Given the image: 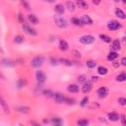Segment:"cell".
Masks as SVG:
<instances>
[{
    "instance_id": "8fae6325",
    "label": "cell",
    "mask_w": 126,
    "mask_h": 126,
    "mask_svg": "<svg viewBox=\"0 0 126 126\" xmlns=\"http://www.w3.org/2000/svg\"><path fill=\"white\" fill-rule=\"evenodd\" d=\"M96 94H98L99 97H104V96H106L108 94V90L105 87H100V88L97 89Z\"/></svg>"
},
{
    "instance_id": "ffe728a7",
    "label": "cell",
    "mask_w": 126,
    "mask_h": 126,
    "mask_svg": "<svg viewBox=\"0 0 126 126\" xmlns=\"http://www.w3.org/2000/svg\"><path fill=\"white\" fill-rule=\"evenodd\" d=\"M71 23H72L74 26H76V27H83V26H84V25L82 24L81 20H80L78 17H73V18L71 19Z\"/></svg>"
},
{
    "instance_id": "6da1fadb",
    "label": "cell",
    "mask_w": 126,
    "mask_h": 126,
    "mask_svg": "<svg viewBox=\"0 0 126 126\" xmlns=\"http://www.w3.org/2000/svg\"><path fill=\"white\" fill-rule=\"evenodd\" d=\"M44 62V57L41 56V55H37L35 57H33L31 61V66L33 67V68H39L42 66Z\"/></svg>"
},
{
    "instance_id": "bcb514c9",
    "label": "cell",
    "mask_w": 126,
    "mask_h": 126,
    "mask_svg": "<svg viewBox=\"0 0 126 126\" xmlns=\"http://www.w3.org/2000/svg\"><path fill=\"white\" fill-rule=\"evenodd\" d=\"M120 119H121V121H122V124H123V125H125V124H126V122H125V116H124V115H122Z\"/></svg>"
},
{
    "instance_id": "4316f807",
    "label": "cell",
    "mask_w": 126,
    "mask_h": 126,
    "mask_svg": "<svg viewBox=\"0 0 126 126\" xmlns=\"http://www.w3.org/2000/svg\"><path fill=\"white\" fill-rule=\"evenodd\" d=\"M126 80V74L124 72H121L116 76V81L117 82H124Z\"/></svg>"
},
{
    "instance_id": "1f68e13d",
    "label": "cell",
    "mask_w": 126,
    "mask_h": 126,
    "mask_svg": "<svg viewBox=\"0 0 126 126\" xmlns=\"http://www.w3.org/2000/svg\"><path fill=\"white\" fill-rule=\"evenodd\" d=\"M88 101H89V96H88V95L84 96V97L82 98V100L80 101V105H81V107H85V106L88 104Z\"/></svg>"
},
{
    "instance_id": "ac0fdd59",
    "label": "cell",
    "mask_w": 126,
    "mask_h": 126,
    "mask_svg": "<svg viewBox=\"0 0 126 126\" xmlns=\"http://www.w3.org/2000/svg\"><path fill=\"white\" fill-rule=\"evenodd\" d=\"M96 71H97V74L98 75H101V76H105L108 73V69L105 66H98L97 69H96Z\"/></svg>"
},
{
    "instance_id": "83f0119b",
    "label": "cell",
    "mask_w": 126,
    "mask_h": 126,
    "mask_svg": "<svg viewBox=\"0 0 126 126\" xmlns=\"http://www.w3.org/2000/svg\"><path fill=\"white\" fill-rule=\"evenodd\" d=\"M51 122L54 124V125H62L63 124V120L60 118V117H53L51 119Z\"/></svg>"
},
{
    "instance_id": "f5cc1de1",
    "label": "cell",
    "mask_w": 126,
    "mask_h": 126,
    "mask_svg": "<svg viewBox=\"0 0 126 126\" xmlns=\"http://www.w3.org/2000/svg\"><path fill=\"white\" fill-rule=\"evenodd\" d=\"M1 101H2V98H1V96H0V102H1Z\"/></svg>"
},
{
    "instance_id": "836d02e7",
    "label": "cell",
    "mask_w": 126,
    "mask_h": 126,
    "mask_svg": "<svg viewBox=\"0 0 126 126\" xmlns=\"http://www.w3.org/2000/svg\"><path fill=\"white\" fill-rule=\"evenodd\" d=\"M64 102H66L67 104H73L75 102V99L74 98H71V97H68V96H65Z\"/></svg>"
},
{
    "instance_id": "f6af8a7d",
    "label": "cell",
    "mask_w": 126,
    "mask_h": 126,
    "mask_svg": "<svg viewBox=\"0 0 126 126\" xmlns=\"http://www.w3.org/2000/svg\"><path fill=\"white\" fill-rule=\"evenodd\" d=\"M121 65L122 66H126V58L125 57H122V59H121Z\"/></svg>"
},
{
    "instance_id": "9a60e30c",
    "label": "cell",
    "mask_w": 126,
    "mask_h": 126,
    "mask_svg": "<svg viewBox=\"0 0 126 126\" xmlns=\"http://www.w3.org/2000/svg\"><path fill=\"white\" fill-rule=\"evenodd\" d=\"M67 91H68L69 93H72V94H77V93H79L80 88H79V86L76 85V84H71V85H69V86L67 87Z\"/></svg>"
},
{
    "instance_id": "4fadbf2b",
    "label": "cell",
    "mask_w": 126,
    "mask_h": 126,
    "mask_svg": "<svg viewBox=\"0 0 126 126\" xmlns=\"http://www.w3.org/2000/svg\"><path fill=\"white\" fill-rule=\"evenodd\" d=\"M28 21H29L30 24H32V25H37V24L39 23L38 18H37L34 14H30V15H28Z\"/></svg>"
},
{
    "instance_id": "d6a6232c",
    "label": "cell",
    "mask_w": 126,
    "mask_h": 126,
    "mask_svg": "<svg viewBox=\"0 0 126 126\" xmlns=\"http://www.w3.org/2000/svg\"><path fill=\"white\" fill-rule=\"evenodd\" d=\"M77 81H78V83L83 84V83H85V82L87 81V78H86L85 75H81V76H79V77L77 78Z\"/></svg>"
},
{
    "instance_id": "3957f363",
    "label": "cell",
    "mask_w": 126,
    "mask_h": 126,
    "mask_svg": "<svg viewBox=\"0 0 126 126\" xmlns=\"http://www.w3.org/2000/svg\"><path fill=\"white\" fill-rule=\"evenodd\" d=\"M54 23L60 29H66L67 26H68L67 21L65 19H63L62 17H60V16H55L54 17Z\"/></svg>"
},
{
    "instance_id": "ab89813d",
    "label": "cell",
    "mask_w": 126,
    "mask_h": 126,
    "mask_svg": "<svg viewBox=\"0 0 126 126\" xmlns=\"http://www.w3.org/2000/svg\"><path fill=\"white\" fill-rule=\"evenodd\" d=\"M22 4H23V6L27 9V10H30L31 9V7H30V4L27 2V0H22Z\"/></svg>"
},
{
    "instance_id": "f546056e",
    "label": "cell",
    "mask_w": 126,
    "mask_h": 126,
    "mask_svg": "<svg viewBox=\"0 0 126 126\" xmlns=\"http://www.w3.org/2000/svg\"><path fill=\"white\" fill-rule=\"evenodd\" d=\"M90 123V121L88 120V119H79L78 121H77V124L79 125V126H87L88 124Z\"/></svg>"
},
{
    "instance_id": "ee69618b",
    "label": "cell",
    "mask_w": 126,
    "mask_h": 126,
    "mask_svg": "<svg viewBox=\"0 0 126 126\" xmlns=\"http://www.w3.org/2000/svg\"><path fill=\"white\" fill-rule=\"evenodd\" d=\"M96 82H98V77L93 76V77H92V83H96Z\"/></svg>"
},
{
    "instance_id": "2e32d148",
    "label": "cell",
    "mask_w": 126,
    "mask_h": 126,
    "mask_svg": "<svg viewBox=\"0 0 126 126\" xmlns=\"http://www.w3.org/2000/svg\"><path fill=\"white\" fill-rule=\"evenodd\" d=\"M80 9H83V10H86L89 8V4L85 1V0H76V3H75Z\"/></svg>"
},
{
    "instance_id": "7c38bea8",
    "label": "cell",
    "mask_w": 126,
    "mask_h": 126,
    "mask_svg": "<svg viewBox=\"0 0 126 126\" xmlns=\"http://www.w3.org/2000/svg\"><path fill=\"white\" fill-rule=\"evenodd\" d=\"M54 11L57 15H63L65 12V7L63 6V4H56L54 7Z\"/></svg>"
},
{
    "instance_id": "db71d44e",
    "label": "cell",
    "mask_w": 126,
    "mask_h": 126,
    "mask_svg": "<svg viewBox=\"0 0 126 126\" xmlns=\"http://www.w3.org/2000/svg\"><path fill=\"white\" fill-rule=\"evenodd\" d=\"M113 1H115V2H118V1H119V0H113Z\"/></svg>"
},
{
    "instance_id": "8992f818",
    "label": "cell",
    "mask_w": 126,
    "mask_h": 126,
    "mask_svg": "<svg viewBox=\"0 0 126 126\" xmlns=\"http://www.w3.org/2000/svg\"><path fill=\"white\" fill-rule=\"evenodd\" d=\"M35 78H36L37 84H43L45 82V80H46V75H45V73L43 71L38 70L35 73Z\"/></svg>"
},
{
    "instance_id": "74e56055",
    "label": "cell",
    "mask_w": 126,
    "mask_h": 126,
    "mask_svg": "<svg viewBox=\"0 0 126 126\" xmlns=\"http://www.w3.org/2000/svg\"><path fill=\"white\" fill-rule=\"evenodd\" d=\"M42 94H44V95H46V96H48V97H50V96H53V94H52V92L51 91H49V90H45V91H43L42 92Z\"/></svg>"
},
{
    "instance_id": "f1b7e54d",
    "label": "cell",
    "mask_w": 126,
    "mask_h": 126,
    "mask_svg": "<svg viewBox=\"0 0 126 126\" xmlns=\"http://www.w3.org/2000/svg\"><path fill=\"white\" fill-rule=\"evenodd\" d=\"M18 111L20 112V113H29L30 112V107H28V106H20V107H18Z\"/></svg>"
},
{
    "instance_id": "8d00e7d4",
    "label": "cell",
    "mask_w": 126,
    "mask_h": 126,
    "mask_svg": "<svg viewBox=\"0 0 126 126\" xmlns=\"http://www.w3.org/2000/svg\"><path fill=\"white\" fill-rule=\"evenodd\" d=\"M118 103L122 106L126 105V98L125 97H118Z\"/></svg>"
},
{
    "instance_id": "7bdbcfd3",
    "label": "cell",
    "mask_w": 126,
    "mask_h": 126,
    "mask_svg": "<svg viewBox=\"0 0 126 126\" xmlns=\"http://www.w3.org/2000/svg\"><path fill=\"white\" fill-rule=\"evenodd\" d=\"M112 66H113L114 68H118V67L120 66V64H119V62H117V61H114V60H113V63H112Z\"/></svg>"
},
{
    "instance_id": "9c48e42d",
    "label": "cell",
    "mask_w": 126,
    "mask_h": 126,
    "mask_svg": "<svg viewBox=\"0 0 126 126\" xmlns=\"http://www.w3.org/2000/svg\"><path fill=\"white\" fill-rule=\"evenodd\" d=\"M81 22H82V24L83 25H88V26H91V25H93V19L89 16V15H83L82 17H81Z\"/></svg>"
},
{
    "instance_id": "30bf717a",
    "label": "cell",
    "mask_w": 126,
    "mask_h": 126,
    "mask_svg": "<svg viewBox=\"0 0 126 126\" xmlns=\"http://www.w3.org/2000/svg\"><path fill=\"white\" fill-rule=\"evenodd\" d=\"M107 117H108V119H109L110 121H112V122L118 121V120L120 119V115H119L117 112H115V111H111V112H109V113L107 114Z\"/></svg>"
},
{
    "instance_id": "5bb4252c",
    "label": "cell",
    "mask_w": 126,
    "mask_h": 126,
    "mask_svg": "<svg viewBox=\"0 0 126 126\" xmlns=\"http://www.w3.org/2000/svg\"><path fill=\"white\" fill-rule=\"evenodd\" d=\"M111 49L112 51H118L121 49V44L119 39H114L113 41H111Z\"/></svg>"
},
{
    "instance_id": "d6986e66",
    "label": "cell",
    "mask_w": 126,
    "mask_h": 126,
    "mask_svg": "<svg viewBox=\"0 0 126 126\" xmlns=\"http://www.w3.org/2000/svg\"><path fill=\"white\" fill-rule=\"evenodd\" d=\"M115 16L117 17V18H119V19H122V20H124L126 17H125V13L121 10V9H118V8H116L115 9Z\"/></svg>"
},
{
    "instance_id": "d590c367",
    "label": "cell",
    "mask_w": 126,
    "mask_h": 126,
    "mask_svg": "<svg viewBox=\"0 0 126 126\" xmlns=\"http://www.w3.org/2000/svg\"><path fill=\"white\" fill-rule=\"evenodd\" d=\"M0 104H1L2 106H3V108H4L5 112H6V113H9V106H8V105L6 104V102H5V101H4L3 99H2V101L0 102Z\"/></svg>"
},
{
    "instance_id": "ba28073f",
    "label": "cell",
    "mask_w": 126,
    "mask_h": 126,
    "mask_svg": "<svg viewBox=\"0 0 126 126\" xmlns=\"http://www.w3.org/2000/svg\"><path fill=\"white\" fill-rule=\"evenodd\" d=\"M53 98L55 100L56 103L60 104V103H63L64 102V98H65V95L61 93H55L53 94Z\"/></svg>"
},
{
    "instance_id": "60d3db41",
    "label": "cell",
    "mask_w": 126,
    "mask_h": 126,
    "mask_svg": "<svg viewBox=\"0 0 126 126\" xmlns=\"http://www.w3.org/2000/svg\"><path fill=\"white\" fill-rule=\"evenodd\" d=\"M18 21H19L21 24H24V18H23V16H22L21 13L18 14Z\"/></svg>"
},
{
    "instance_id": "52a82bcc",
    "label": "cell",
    "mask_w": 126,
    "mask_h": 126,
    "mask_svg": "<svg viewBox=\"0 0 126 126\" xmlns=\"http://www.w3.org/2000/svg\"><path fill=\"white\" fill-rule=\"evenodd\" d=\"M93 89V83L91 81H86L85 83H83V87H82V92L84 94H88L91 92V90Z\"/></svg>"
},
{
    "instance_id": "b9f144b4",
    "label": "cell",
    "mask_w": 126,
    "mask_h": 126,
    "mask_svg": "<svg viewBox=\"0 0 126 126\" xmlns=\"http://www.w3.org/2000/svg\"><path fill=\"white\" fill-rule=\"evenodd\" d=\"M3 61H4V62H6V63H3V64H4L5 66H12V65H13V64H11L12 62H11L10 60H7V59H4Z\"/></svg>"
},
{
    "instance_id": "44dd1931",
    "label": "cell",
    "mask_w": 126,
    "mask_h": 126,
    "mask_svg": "<svg viewBox=\"0 0 126 126\" xmlns=\"http://www.w3.org/2000/svg\"><path fill=\"white\" fill-rule=\"evenodd\" d=\"M66 8L70 11V12H74L76 9V4L72 1H67L66 2Z\"/></svg>"
},
{
    "instance_id": "484cf974",
    "label": "cell",
    "mask_w": 126,
    "mask_h": 126,
    "mask_svg": "<svg viewBox=\"0 0 126 126\" xmlns=\"http://www.w3.org/2000/svg\"><path fill=\"white\" fill-rule=\"evenodd\" d=\"M14 42L17 43V44L23 43V42H24V36L21 35V34H17V35L14 37Z\"/></svg>"
},
{
    "instance_id": "4dcf8cb0",
    "label": "cell",
    "mask_w": 126,
    "mask_h": 126,
    "mask_svg": "<svg viewBox=\"0 0 126 126\" xmlns=\"http://www.w3.org/2000/svg\"><path fill=\"white\" fill-rule=\"evenodd\" d=\"M86 65H87L88 68L93 69V68H94V67L96 66V63H95V61H94V60H88V61L86 62Z\"/></svg>"
},
{
    "instance_id": "603a6c76",
    "label": "cell",
    "mask_w": 126,
    "mask_h": 126,
    "mask_svg": "<svg viewBox=\"0 0 126 126\" xmlns=\"http://www.w3.org/2000/svg\"><path fill=\"white\" fill-rule=\"evenodd\" d=\"M117 57H118V53H117L116 51H110V52L108 53V55H107V60H108V61H113V60H115Z\"/></svg>"
},
{
    "instance_id": "c3c4849f",
    "label": "cell",
    "mask_w": 126,
    "mask_h": 126,
    "mask_svg": "<svg viewBox=\"0 0 126 126\" xmlns=\"http://www.w3.org/2000/svg\"><path fill=\"white\" fill-rule=\"evenodd\" d=\"M42 122H43L44 124H46V123H48V122H49V120H48V119H43V120H42Z\"/></svg>"
},
{
    "instance_id": "cb8c5ba5",
    "label": "cell",
    "mask_w": 126,
    "mask_h": 126,
    "mask_svg": "<svg viewBox=\"0 0 126 126\" xmlns=\"http://www.w3.org/2000/svg\"><path fill=\"white\" fill-rule=\"evenodd\" d=\"M58 61H59L61 64L65 65V66H68V67H70V66H72V65H73L72 61H71V60H69V59H66V58H60V59H58Z\"/></svg>"
},
{
    "instance_id": "5b68a950",
    "label": "cell",
    "mask_w": 126,
    "mask_h": 126,
    "mask_svg": "<svg viewBox=\"0 0 126 126\" xmlns=\"http://www.w3.org/2000/svg\"><path fill=\"white\" fill-rule=\"evenodd\" d=\"M23 30H24L25 32H27L30 35H32V36L37 35V32L33 28H32L30 25H28V24H25V23L23 24Z\"/></svg>"
},
{
    "instance_id": "277c9868",
    "label": "cell",
    "mask_w": 126,
    "mask_h": 126,
    "mask_svg": "<svg viewBox=\"0 0 126 126\" xmlns=\"http://www.w3.org/2000/svg\"><path fill=\"white\" fill-rule=\"evenodd\" d=\"M107 29L109 31H117V30H120L122 29V24L119 23L118 21H109L108 24H107Z\"/></svg>"
},
{
    "instance_id": "7402d4cb",
    "label": "cell",
    "mask_w": 126,
    "mask_h": 126,
    "mask_svg": "<svg viewBox=\"0 0 126 126\" xmlns=\"http://www.w3.org/2000/svg\"><path fill=\"white\" fill-rule=\"evenodd\" d=\"M99 38H100L102 41H104L105 43H110V42L112 41V38H111L109 35H107V34H103V33L99 34Z\"/></svg>"
},
{
    "instance_id": "e0dca14e",
    "label": "cell",
    "mask_w": 126,
    "mask_h": 126,
    "mask_svg": "<svg viewBox=\"0 0 126 126\" xmlns=\"http://www.w3.org/2000/svg\"><path fill=\"white\" fill-rule=\"evenodd\" d=\"M59 48L61 51H66L69 48V44L65 39H60L59 41Z\"/></svg>"
},
{
    "instance_id": "681fc988",
    "label": "cell",
    "mask_w": 126,
    "mask_h": 126,
    "mask_svg": "<svg viewBox=\"0 0 126 126\" xmlns=\"http://www.w3.org/2000/svg\"><path fill=\"white\" fill-rule=\"evenodd\" d=\"M30 123H31V124H34V125H39V123H37V122H34V121H31Z\"/></svg>"
},
{
    "instance_id": "7dc6e473",
    "label": "cell",
    "mask_w": 126,
    "mask_h": 126,
    "mask_svg": "<svg viewBox=\"0 0 126 126\" xmlns=\"http://www.w3.org/2000/svg\"><path fill=\"white\" fill-rule=\"evenodd\" d=\"M100 2H101V0H93V3L95 4V5H98Z\"/></svg>"
},
{
    "instance_id": "f35d334b",
    "label": "cell",
    "mask_w": 126,
    "mask_h": 126,
    "mask_svg": "<svg viewBox=\"0 0 126 126\" xmlns=\"http://www.w3.org/2000/svg\"><path fill=\"white\" fill-rule=\"evenodd\" d=\"M72 54H73L76 58H81V53H80V51H78V50H72Z\"/></svg>"
},
{
    "instance_id": "7a4b0ae2",
    "label": "cell",
    "mask_w": 126,
    "mask_h": 126,
    "mask_svg": "<svg viewBox=\"0 0 126 126\" xmlns=\"http://www.w3.org/2000/svg\"><path fill=\"white\" fill-rule=\"evenodd\" d=\"M95 40L94 36L91 35V34H84L82 36H80L79 38V41L82 43V44H85V45H89V44H92L94 43Z\"/></svg>"
},
{
    "instance_id": "f907efd6",
    "label": "cell",
    "mask_w": 126,
    "mask_h": 126,
    "mask_svg": "<svg viewBox=\"0 0 126 126\" xmlns=\"http://www.w3.org/2000/svg\"><path fill=\"white\" fill-rule=\"evenodd\" d=\"M46 2H49V3H53L54 2V0H45Z\"/></svg>"
},
{
    "instance_id": "816d5d0a",
    "label": "cell",
    "mask_w": 126,
    "mask_h": 126,
    "mask_svg": "<svg viewBox=\"0 0 126 126\" xmlns=\"http://www.w3.org/2000/svg\"><path fill=\"white\" fill-rule=\"evenodd\" d=\"M123 3L125 4V3H126V0H123Z\"/></svg>"
},
{
    "instance_id": "e575fe53",
    "label": "cell",
    "mask_w": 126,
    "mask_h": 126,
    "mask_svg": "<svg viewBox=\"0 0 126 126\" xmlns=\"http://www.w3.org/2000/svg\"><path fill=\"white\" fill-rule=\"evenodd\" d=\"M49 62H50L51 65H53V66H56V65H58V63H59L58 59H56V58H54V57H50V58H49Z\"/></svg>"
},
{
    "instance_id": "d4e9b609",
    "label": "cell",
    "mask_w": 126,
    "mask_h": 126,
    "mask_svg": "<svg viewBox=\"0 0 126 126\" xmlns=\"http://www.w3.org/2000/svg\"><path fill=\"white\" fill-rule=\"evenodd\" d=\"M16 86H17L18 89H23V88L26 86V81H25L24 79L20 78V79L17 80V82H16Z\"/></svg>"
}]
</instances>
